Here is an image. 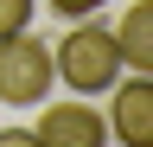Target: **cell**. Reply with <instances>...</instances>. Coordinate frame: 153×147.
<instances>
[{"label":"cell","instance_id":"obj_3","mask_svg":"<svg viewBox=\"0 0 153 147\" xmlns=\"http://www.w3.org/2000/svg\"><path fill=\"white\" fill-rule=\"evenodd\" d=\"M32 134L38 147H108V122L89 96H64V102H38Z\"/></svg>","mask_w":153,"mask_h":147},{"label":"cell","instance_id":"obj_8","mask_svg":"<svg viewBox=\"0 0 153 147\" xmlns=\"http://www.w3.org/2000/svg\"><path fill=\"white\" fill-rule=\"evenodd\" d=\"M0 147H38L32 128H0Z\"/></svg>","mask_w":153,"mask_h":147},{"label":"cell","instance_id":"obj_7","mask_svg":"<svg viewBox=\"0 0 153 147\" xmlns=\"http://www.w3.org/2000/svg\"><path fill=\"white\" fill-rule=\"evenodd\" d=\"M45 7L57 13V19H89V13H102L108 0H45Z\"/></svg>","mask_w":153,"mask_h":147},{"label":"cell","instance_id":"obj_6","mask_svg":"<svg viewBox=\"0 0 153 147\" xmlns=\"http://www.w3.org/2000/svg\"><path fill=\"white\" fill-rule=\"evenodd\" d=\"M32 7H38V0H0V39L26 32V26H32Z\"/></svg>","mask_w":153,"mask_h":147},{"label":"cell","instance_id":"obj_2","mask_svg":"<svg viewBox=\"0 0 153 147\" xmlns=\"http://www.w3.org/2000/svg\"><path fill=\"white\" fill-rule=\"evenodd\" d=\"M45 96H51V45L32 39V32L0 39V102L38 109Z\"/></svg>","mask_w":153,"mask_h":147},{"label":"cell","instance_id":"obj_4","mask_svg":"<svg viewBox=\"0 0 153 147\" xmlns=\"http://www.w3.org/2000/svg\"><path fill=\"white\" fill-rule=\"evenodd\" d=\"M108 141L121 147H153V70H128L108 90Z\"/></svg>","mask_w":153,"mask_h":147},{"label":"cell","instance_id":"obj_1","mask_svg":"<svg viewBox=\"0 0 153 147\" xmlns=\"http://www.w3.org/2000/svg\"><path fill=\"white\" fill-rule=\"evenodd\" d=\"M51 77L76 90V96H102V90H115V77H121V51H115V32L89 19H70V32L57 39L51 51Z\"/></svg>","mask_w":153,"mask_h":147},{"label":"cell","instance_id":"obj_5","mask_svg":"<svg viewBox=\"0 0 153 147\" xmlns=\"http://www.w3.org/2000/svg\"><path fill=\"white\" fill-rule=\"evenodd\" d=\"M115 32V51H121V70H153V0H134L121 13Z\"/></svg>","mask_w":153,"mask_h":147}]
</instances>
